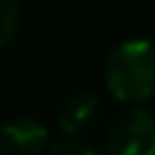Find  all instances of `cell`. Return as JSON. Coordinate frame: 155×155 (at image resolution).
<instances>
[{
	"label": "cell",
	"instance_id": "obj_1",
	"mask_svg": "<svg viewBox=\"0 0 155 155\" xmlns=\"http://www.w3.org/2000/svg\"><path fill=\"white\" fill-rule=\"evenodd\" d=\"M107 90L124 102H143L155 87V58L153 46L145 39H131L119 44L104 63Z\"/></svg>",
	"mask_w": 155,
	"mask_h": 155
},
{
	"label": "cell",
	"instance_id": "obj_2",
	"mask_svg": "<svg viewBox=\"0 0 155 155\" xmlns=\"http://www.w3.org/2000/svg\"><path fill=\"white\" fill-rule=\"evenodd\" d=\"M109 155H153L155 153V119L148 109H131L121 114L104 136Z\"/></svg>",
	"mask_w": 155,
	"mask_h": 155
},
{
	"label": "cell",
	"instance_id": "obj_3",
	"mask_svg": "<svg viewBox=\"0 0 155 155\" xmlns=\"http://www.w3.org/2000/svg\"><path fill=\"white\" fill-rule=\"evenodd\" d=\"M48 131L34 119H15L0 126V155H44Z\"/></svg>",
	"mask_w": 155,
	"mask_h": 155
},
{
	"label": "cell",
	"instance_id": "obj_4",
	"mask_svg": "<svg viewBox=\"0 0 155 155\" xmlns=\"http://www.w3.org/2000/svg\"><path fill=\"white\" fill-rule=\"evenodd\" d=\"M99 109V97L90 90L85 92H75L63 107H61V114H58V126L65 136H75L80 133L92 119H94V111Z\"/></svg>",
	"mask_w": 155,
	"mask_h": 155
},
{
	"label": "cell",
	"instance_id": "obj_5",
	"mask_svg": "<svg viewBox=\"0 0 155 155\" xmlns=\"http://www.w3.org/2000/svg\"><path fill=\"white\" fill-rule=\"evenodd\" d=\"M22 24V10L17 0H0V48L7 46Z\"/></svg>",
	"mask_w": 155,
	"mask_h": 155
},
{
	"label": "cell",
	"instance_id": "obj_6",
	"mask_svg": "<svg viewBox=\"0 0 155 155\" xmlns=\"http://www.w3.org/2000/svg\"><path fill=\"white\" fill-rule=\"evenodd\" d=\"M51 155H104L102 150H97L94 145L80 140V138H63L51 148Z\"/></svg>",
	"mask_w": 155,
	"mask_h": 155
}]
</instances>
